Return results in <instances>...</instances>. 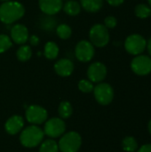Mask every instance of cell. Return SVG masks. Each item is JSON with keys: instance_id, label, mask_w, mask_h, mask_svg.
I'll return each instance as SVG.
<instances>
[{"instance_id": "cell-1", "label": "cell", "mask_w": 151, "mask_h": 152, "mask_svg": "<svg viewBox=\"0 0 151 152\" xmlns=\"http://www.w3.org/2000/svg\"><path fill=\"white\" fill-rule=\"evenodd\" d=\"M25 13L24 6L16 1H5L0 5V20L4 24H12L20 20Z\"/></svg>"}, {"instance_id": "cell-2", "label": "cell", "mask_w": 151, "mask_h": 152, "mask_svg": "<svg viewBox=\"0 0 151 152\" xmlns=\"http://www.w3.org/2000/svg\"><path fill=\"white\" fill-rule=\"evenodd\" d=\"M44 135V130L36 125H32L22 130L20 135V142L26 148H35L43 142Z\"/></svg>"}, {"instance_id": "cell-3", "label": "cell", "mask_w": 151, "mask_h": 152, "mask_svg": "<svg viewBox=\"0 0 151 152\" xmlns=\"http://www.w3.org/2000/svg\"><path fill=\"white\" fill-rule=\"evenodd\" d=\"M82 144L80 134L75 131L63 134L59 142V150L61 152H77Z\"/></svg>"}, {"instance_id": "cell-4", "label": "cell", "mask_w": 151, "mask_h": 152, "mask_svg": "<svg viewBox=\"0 0 151 152\" xmlns=\"http://www.w3.org/2000/svg\"><path fill=\"white\" fill-rule=\"evenodd\" d=\"M90 42L93 46L96 47H104L109 42V29L103 24H95L93 25L89 32Z\"/></svg>"}, {"instance_id": "cell-5", "label": "cell", "mask_w": 151, "mask_h": 152, "mask_svg": "<svg viewBox=\"0 0 151 152\" xmlns=\"http://www.w3.org/2000/svg\"><path fill=\"white\" fill-rule=\"evenodd\" d=\"M125 51L132 55L142 54L147 48V40L140 34H132L128 36L125 41Z\"/></svg>"}, {"instance_id": "cell-6", "label": "cell", "mask_w": 151, "mask_h": 152, "mask_svg": "<svg viewBox=\"0 0 151 152\" xmlns=\"http://www.w3.org/2000/svg\"><path fill=\"white\" fill-rule=\"evenodd\" d=\"M94 98L101 105H109L114 99V90L108 83H98L93 88Z\"/></svg>"}, {"instance_id": "cell-7", "label": "cell", "mask_w": 151, "mask_h": 152, "mask_svg": "<svg viewBox=\"0 0 151 152\" xmlns=\"http://www.w3.org/2000/svg\"><path fill=\"white\" fill-rule=\"evenodd\" d=\"M131 69L138 76H147L151 73V57L148 55H136L131 61Z\"/></svg>"}, {"instance_id": "cell-8", "label": "cell", "mask_w": 151, "mask_h": 152, "mask_svg": "<svg viewBox=\"0 0 151 152\" xmlns=\"http://www.w3.org/2000/svg\"><path fill=\"white\" fill-rule=\"evenodd\" d=\"M66 130V125L61 118H52L46 121L44 128V134L50 138H58L61 136Z\"/></svg>"}, {"instance_id": "cell-9", "label": "cell", "mask_w": 151, "mask_h": 152, "mask_svg": "<svg viewBox=\"0 0 151 152\" xmlns=\"http://www.w3.org/2000/svg\"><path fill=\"white\" fill-rule=\"evenodd\" d=\"M95 51L93 44L87 40L79 41L75 48V55L81 62H88L94 56Z\"/></svg>"}, {"instance_id": "cell-10", "label": "cell", "mask_w": 151, "mask_h": 152, "mask_svg": "<svg viewBox=\"0 0 151 152\" xmlns=\"http://www.w3.org/2000/svg\"><path fill=\"white\" fill-rule=\"evenodd\" d=\"M26 119L32 125L43 124L48 118L45 109L38 105H30L26 110Z\"/></svg>"}, {"instance_id": "cell-11", "label": "cell", "mask_w": 151, "mask_h": 152, "mask_svg": "<svg viewBox=\"0 0 151 152\" xmlns=\"http://www.w3.org/2000/svg\"><path fill=\"white\" fill-rule=\"evenodd\" d=\"M87 77L93 83H101L107 77V68L100 61L92 63L87 69Z\"/></svg>"}, {"instance_id": "cell-12", "label": "cell", "mask_w": 151, "mask_h": 152, "mask_svg": "<svg viewBox=\"0 0 151 152\" xmlns=\"http://www.w3.org/2000/svg\"><path fill=\"white\" fill-rule=\"evenodd\" d=\"M39 8L46 15H54L58 13L63 6L62 0H38Z\"/></svg>"}, {"instance_id": "cell-13", "label": "cell", "mask_w": 151, "mask_h": 152, "mask_svg": "<svg viewBox=\"0 0 151 152\" xmlns=\"http://www.w3.org/2000/svg\"><path fill=\"white\" fill-rule=\"evenodd\" d=\"M28 30L23 24H15L11 28V39L18 45H24L28 40Z\"/></svg>"}, {"instance_id": "cell-14", "label": "cell", "mask_w": 151, "mask_h": 152, "mask_svg": "<svg viewBox=\"0 0 151 152\" xmlns=\"http://www.w3.org/2000/svg\"><path fill=\"white\" fill-rule=\"evenodd\" d=\"M23 126H24V120L22 117L19 115H14L11 117L5 122V125H4L5 131L7 132V134L11 135H14L20 133L22 130Z\"/></svg>"}, {"instance_id": "cell-15", "label": "cell", "mask_w": 151, "mask_h": 152, "mask_svg": "<svg viewBox=\"0 0 151 152\" xmlns=\"http://www.w3.org/2000/svg\"><path fill=\"white\" fill-rule=\"evenodd\" d=\"M54 70L61 77H69L74 71V64L69 59H61L54 64Z\"/></svg>"}, {"instance_id": "cell-16", "label": "cell", "mask_w": 151, "mask_h": 152, "mask_svg": "<svg viewBox=\"0 0 151 152\" xmlns=\"http://www.w3.org/2000/svg\"><path fill=\"white\" fill-rule=\"evenodd\" d=\"M81 7L88 12H97L103 6V0H80Z\"/></svg>"}, {"instance_id": "cell-17", "label": "cell", "mask_w": 151, "mask_h": 152, "mask_svg": "<svg viewBox=\"0 0 151 152\" xmlns=\"http://www.w3.org/2000/svg\"><path fill=\"white\" fill-rule=\"evenodd\" d=\"M81 8L82 7L80 5V3L76 0H69L62 6L64 12L69 16H77V14H79V12H81Z\"/></svg>"}, {"instance_id": "cell-18", "label": "cell", "mask_w": 151, "mask_h": 152, "mask_svg": "<svg viewBox=\"0 0 151 152\" xmlns=\"http://www.w3.org/2000/svg\"><path fill=\"white\" fill-rule=\"evenodd\" d=\"M44 54L48 60H54L59 54V46L55 42L49 41L45 44L44 48Z\"/></svg>"}, {"instance_id": "cell-19", "label": "cell", "mask_w": 151, "mask_h": 152, "mask_svg": "<svg viewBox=\"0 0 151 152\" xmlns=\"http://www.w3.org/2000/svg\"><path fill=\"white\" fill-rule=\"evenodd\" d=\"M32 56V50L29 45H22L16 52V57L20 61L25 62L28 61Z\"/></svg>"}, {"instance_id": "cell-20", "label": "cell", "mask_w": 151, "mask_h": 152, "mask_svg": "<svg viewBox=\"0 0 151 152\" xmlns=\"http://www.w3.org/2000/svg\"><path fill=\"white\" fill-rule=\"evenodd\" d=\"M58 111H59V115H60L61 118L67 119V118H70V116L72 115L73 108H72V105L70 104V102L64 101L60 103Z\"/></svg>"}, {"instance_id": "cell-21", "label": "cell", "mask_w": 151, "mask_h": 152, "mask_svg": "<svg viewBox=\"0 0 151 152\" xmlns=\"http://www.w3.org/2000/svg\"><path fill=\"white\" fill-rule=\"evenodd\" d=\"M134 13L140 19H147L151 16V8L146 4H139L134 8Z\"/></svg>"}, {"instance_id": "cell-22", "label": "cell", "mask_w": 151, "mask_h": 152, "mask_svg": "<svg viewBox=\"0 0 151 152\" xmlns=\"http://www.w3.org/2000/svg\"><path fill=\"white\" fill-rule=\"evenodd\" d=\"M122 148L126 152H134L138 149V142L133 136H127L124 138L122 142Z\"/></svg>"}, {"instance_id": "cell-23", "label": "cell", "mask_w": 151, "mask_h": 152, "mask_svg": "<svg viewBox=\"0 0 151 152\" xmlns=\"http://www.w3.org/2000/svg\"><path fill=\"white\" fill-rule=\"evenodd\" d=\"M39 152H59V146L53 139H48L41 143Z\"/></svg>"}, {"instance_id": "cell-24", "label": "cell", "mask_w": 151, "mask_h": 152, "mask_svg": "<svg viewBox=\"0 0 151 152\" xmlns=\"http://www.w3.org/2000/svg\"><path fill=\"white\" fill-rule=\"evenodd\" d=\"M56 33L58 37L61 39H68L71 37L72 29L67 24H60L56 28Z\"/></svg>"}, {"instance_id": "cell-25", "label": "cell", "mask_w": 151, "mask_h": 152, "mask_svg": "<svg viewBox=\"0 0 151 152\" xmlns=\"http://www.w3.org/2000/svg\"><path fill=\"white\" fill-rule=\"evenodd\" d=\"M12 45V41L10 37L4 34H0V53L9 50Z\"/></svg>"}, {"instance_id": "cell-26", "label": "cell", "mask_w": 151, "mask_h": 152, "mask_svg": "<svg viewBox=\"0 0 151 152\" xmlns=\"http://www.w3.org/2000/svg\"><path fill=\"white\" fill-rule=\"evenodd\" d=\"M93 83L91 82L90 80H86V79H82L78 82V89L85 94L91 93L93 91Z\"/></svg>"}, {"instance_id": "cell-27", "label": "cell", "mask_w": 151, "mask_h": 152, "mask_svg": "<svg viewBox=\"0 0 151 152\" xmlns=\"http://www.w3.org/2000/svg\"><path fill=\"white\" fill-rule=\"evenodd\" d=\"M108 29H109V28H116V26L117 25V18L116 17H114V16H111V15H109V16H107L106 18H105V20H104V24H103Z\"/></svg>"}, {"instance_id": "cell-28", "label": "cell", "mask_w": 151, "mask_h": 152, "mask_svg": "<svg viewBox=\"0 0 151 152\" xmlns=\"http://www.w3.org/2000/svg\"><path fill=\"white\" fill-rule=\"evenodd\" d=\"M28 41L31 45H37L40 42V39L36 35H31L30 37H28Z\"/></svg>"}, {"instance_id": "cell-29", "label": "cell", "mask_w": 151, "mask_h": 152, "mask_svg": "<svg viewBox=\"0 0 151 152\" xmlns=\"http://www.w3.org/2000/svg\"><path fill=\"white\" fill-rule=\"evenodd\" d=\"M108 3H109V4H110V5H112V6H119V5H121L125 0H106Z\"/></svg>"}, {"instance_id": "cell-30", "label": "cell", "mask_w": 151, "mask_h": 152, "mask_svg": "<svg viewBox=\"0 0 151 152\" xmlns=\"http://www.w3.org/2000/svg\"><path fill=\"white\" fill-rule=\"evenodd\" d=\"M137 152H151V143L142 145Z\"/></svg>"}, {"instance_id": "cell-31", "label": "cell", "mask_w": 151, "mask_h": 152, "mask_svg": "<svg viewBox=\"0 0 151 152\" xmlns=\"http://www.w3.org/2000/svg\"><path fill=\"white\" fill-rule=\"evenodd\" d=\"M147 49H148L150 56L151 57V37L149 39V41L147 42Z\"/></svg>"}, {"instance_id": "cell-32", "label": "cell", "mask_w": 151, "mask_h": 152, "mask_svg": "<svg viewBox=\"0 0 151 152\" xmlns=\"http://www.w3.org/2000/svg\"><path fill=\"white\" fill-rule=\"evenodd\" d=\"M148 129H149V132H150V134H151V119L150 120V122H149V125H148Z\"/></svg>"}, {"instance_id": "cell-33", "label": "cell", "mask_w": 151, "mask_h": 152, "mask_svg": "<svg viewBox=\"0 0 151 152\" xmlns=\"http://www.w3.org/2000/svg\"><path fill=\"white\" fill-rule=\"evenodd\" d=\"M148 2H149V6L151 8V0H148Z\"/></svg>"}, {"instance_id": "cell-34", "label": "cell", "mask_w": 151, "mask_h": 152, "mask_svg": "<svg viewBox=\"0 0 151 152\" xmlns=\"http://www.w3.org/2000/svg\"><path fill=\"white\" fill-rule=\"evenodd\" d=\"M1 1H4V2H5V1H9V0H1Z\"/></svg>"}]
</instances>
